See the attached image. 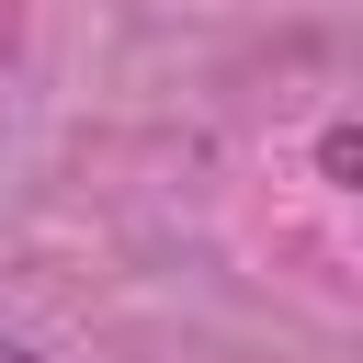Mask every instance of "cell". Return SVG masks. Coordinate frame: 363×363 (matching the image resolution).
<instances>
[{"instance_id":"obj_1","label":"cell","mask_w":363,"mask_h":363,"mask_svg":"<svg viewBox=\"0 0 363 363\" xmlns=\"http://www.w3.org/2000/svg\"><path fill=\"white\" fill-rule=\"evenodd\" d=\"M318 170H329V182H352V170H363V136H352V125H329V136H318Z\"/></svg>"},{"instance_id":"obj_2","label":"cell","mask_w":363,"mask_h":363,"mask_svg":"<svg viewBox=\"0 0 363 363\" xmlns=\"http://www.w3.org/2000/svg\"><path fill=\"white\" fill-rule=\"evenodd\" d=\"M0 363H34V352H11V340H0Z\"/></svg>"}]
</instances>
